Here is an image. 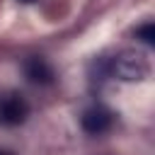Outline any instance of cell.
Returning <instances> with one entry per match:
<instances>
[{"label": "cell", "mask_w": 155, "mask_h": 155, "mask_svg": "<svg viewBox=\"0 0 155 155\" xmlns=\"http://www.w3.org/2000/svg\"><path fill=\"white\" fill-rule=\"evenodd\" d=\"M0 155H10V153H0Z\"/></svg>", "instance_id": "7"}, {"label": "cell", "mask_w": 155, "mask_h": 155, "mask_svg": "<svg viewBox=\"0 0 155 155\" xmlns=\"http://www.w3.org/2000/svg\"><path fill=\"white\" fill-rule=\"evenodd\" d=\"M24 75H27V80H31V82H36V85H48V82H53V68L46 63V58H41V56H31V58H27L24 61Z\"/></svg>", "instance_id": "4"}, {"label": "cell", "mask_w": 155, "mask_h": 155, "mask_svg": "<svg viewBox=\"0 0 155 155\" xmlns=\"http://www.w3.org/2000/svg\"><path fill=\"white\" fill-rule=\"evenodd\" d=\"M22 2H34V0H22Z\"/></svg>", "instance_id": "6"}, {"label": "cell", "mask_w": 155, "mask_h": 155, "mask_svg": "<svg viewBox=\"0 0 155 155\" xmlns=\"http://www.w3.org/2000/svg\"><path fill=\"white\" fill-rule=\"evenodd\" d=\"M111 121H114L111 111H109L107 107H102V104H94V107L85 109V111H82V119H80L82 128H85L87 133H94V136H97V133L109 131Z\"/></svg>", "instance_id": "2"}, {"label": "cell", "mask_w": 155, "mask_h": 155, "mask_svg": "<svg viewBox=\"0 0 155 155\" xmlns=\"http://www.w3.org/2000/svg\"><path fill=\"white\" fill-rule=\"evenodd\" d=\"M136 34H138V39H143L148 46H153V44H155V24H153V22L143 24V27H140Z\"/></svg>", "instance_id": "5"}, {"label": "cell", "mask_w": 155, "mask_h": 155, "mask_svg": "<svg viewBox=\"0 0 155 155\" xmlns=\"http://www.w3.org/2000/svg\"><path fill=\"white\" fill-rule=\"evenodd\" d=\"M109 73H116L124 80H138L145 73V63L138 61L133 53H124V56H119L109 63Z\"/></svg>", "instance_id": "3"}, {"label": "cell", "mask_w": 155, "mask_h": 155, "mask_svg": "<svg viewBox=\"0 0 155 155\" xmlns=\"http://www.w3.org/2000/svg\"><path fill=\"white\" fill-rule=\"evenodd\" d=\"M29 114V104L22 94H7L0 104V121L7 126H17L27 119Z\"/></svg>", "instance_id": "1"}]
</instances>
